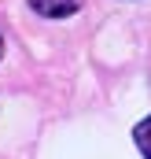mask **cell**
I'll return each instance as SVG.
<instances>
[{"mask_svg": "<svg viewBox=\"0 0 151 159\" xmlns=\"http://www.w3.org/2000/svg\"><path fill=\"white\" fill-rule=\"evenodd\" d=\"M30 7L44 19H67L81 7V0H30Z\"/></svg>", "mask_w": 151, "mask_h": 159, "instance_id": "6da1fadb", "label": "cell"}, {"mask_svg": "<svg viewBox=\"0 0 151 159\" xmlns=\"http://www.w3.org/2000/svg\"><path fill=\"white\" fill-rule=\"evenodd\" d=\"M133 137H136V148H140V156L151 159V115L140 122V126H136V133H133Z\"/></svg>", "mask_w": 151, "mask_h": 159, "instance_id": "7a4b0ae2", "label": "cell"}, {"mask_svg": "<svg viewBox=\"0 0 151 159\" xmlns=\"http://www.w3.org/2000/svg\"><path fill=\"white\" fill-rule=\"evenodd\" d=\"M0 56H4V37H0Z\"/></svg>", "mask_w": 151, "mask_h": 159, "instance_id": "3957f363", "label": "cell"}]
</instances>
